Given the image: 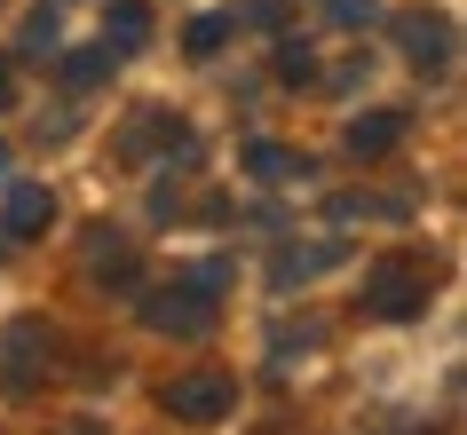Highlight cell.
<instances>
[{"label": "cell", "instance_id": "cell-1", "mask_svg": "<svg viewBox=\"0 0 467 435\" xmlns=\"http://www.w3.org/2000/svg\"><path fill=\"white\" fill-rule=\"evenodd\" d=\"M143 325H150V333H167V340H206V333H214V293L159 285V293H143Z\"/></svg>", "mask_w": 467, "mask_h": 435}, {"label": "cell", "instance_id": "cell-2", "mask_svg": "<svg viewBox=\"0 0 467 435\" xmlns=\"http://www.w3.org/2000/svg\"><path fill=\"white\" fill-rule=\"evenodd\" d=\"M159 404H167L174 419H191V428H214V419H230V404H238V380H230V372H182V380L159 388Z\"/></svg>", "mask_w": 467, "mask_h": 435}, {"label": "cell", "instance_id": "cell-3", "mask_svg": "<svg viewBox=\"0 0 467 435\" xmlns=\"http://www.w3.org/2000/svg\"><path fill=\"white\" fill-rule=\"evenodd\" d=\"M40 380H48V325L40 316H16L0 333V388L8 396H32Z\"/></svg>", "mask_w": 467, "mask_h": 435}, {"label": "cell", "instance_id": "cell-4", "mask_svg": "<svg viewBox=\"0 0 467 435\" xmlns=\"http://www.w3.org/2000/svg\"><path fill=\"white\" fill-rule=\"evenodd\" d=\"M420 277L404 262H380V269H365V316H380V325H404V316H420Z\"/></svg>", "mask_w": 467, "mask_h": 435}, {"label": "cell", "instance_id": "cell-5", "mask_svg": "<svg viewBox=\"0 0 467 435\" xmlns=\"http://www.w3.org/2000/svg\"><path fill=\"white\" fill-rule=\"evenodd\" d=\"M396 48L412 56L420 72H451V25H443L436 8H404L396 16Z\"/></svg>", "mask_w": 467, "mask_h": 435}, {"label": "cell", "instance_id": "cell-6", "mask_svg": "<svg viewBox=\"0 0 467 435\" xmlns=\"http://www.w3.org/2000/svg\"><path fill=\"white\" fill-rule=\"evenodd\" d=\"M48 222H56V198L40 182H8V198H0V230L8 238H40Z\"/></svg>", "mask_w": 467, "mask_h": 435}, {"label": "cell", "instance_id": "cell-7", "mask_svg": "<svg viewBox=\"0 0 467 435\" xmlns=\"http://www.w3.org/2000/svg\"><path fill=\"white\" fill-rule=\"evenodd\" d=\"M404 111H357V119H348V159H389L396 143H404Z\"/></svg>", "mask_w": 467, "mask_h": 435}, {"label": "cell", "instance_id": "cell-8", "mask_svg": "<svg viewBox=\"0 0 467 435\" xmlns=\"http://www.w3.org/2000/svg\"><path fill=\"white\" fill-rule=\"evenodd\" d=\"M103 48H111V56L150 48V8H143V0H103Z\"/></svg>", "mask_w": 467, "mask_h": 435}, {"label": "cell", "instance_id": "cell-9", "mask_svg": "<svg viewBox=\"0 0 467 435\" xmlns=\"http://www.w3.org/2000/svg\"><path fill=\"white\" fill-rule=\"evenodd\" d=\"M88 277L96 285H135V254L119 230H88Z\"/></svg>", "mask_w": 467, "mask_h": 435}, {"label": "cell", "instance_id": "cell-10", "mask_svg": "<svg viewBox=\"0 0 467 435\" xmlns=\"http://www.w3.org/2000/svg\"><path fill=\"white\" fill-rule=\"evenodd\" d=\"M333 262H341V245H294V254L270 269V285H277V293H294V285H309V277H325Z\"/></svg>", "mask_w": 467, "mask_h": 435}, {"label": "cell", "instance_id": "cell-11", "mask_svg": "<svg viewBox=\"0 0 467 435\" xmlns=\"http://www.w3.org/2000/svg\"><path fill=\"white\" fill-rule=\"evenodd\" d=\"M246 174L254 182H309V159L301 150H277V143H246Z\"/></svg>", "mask_w": 467, "mask_h": 435}, {"label": "cell", "instance_id": "cell-12", "mask_svg": "<svg viewBox=\"0 0 467 435\" xmlns=\"http://www.w3.org/2000/svg\"><path fill=\"white\" fill-rule=\"evenodd\" d=\"M111 72H119V56H111V48H72V56H64V88H103Z\"/></svg>", "mask_w": 467, "mask_h": 435}, {"label": "cell", "instance_id": "cell-13", "mask_svg": "<svg viewBox=\"0 0 467 435\" xmlns=\"http://www.w3.org/2000/svg\"><path fill=\"white\" fill-rule=\"evenodd\" d=\"M270 64H277V79H285V88H309V79H317V48H309V40H277Z\"/></svg>", "mask_w": 467, "mask_h": 435}, {"label": "cell", "instance_id": "cell-14", "mask_svg": "<svg viewBox=\"0 0 467 435\" xmlns=\"http://www.w3.org/2000/svg\"><path fill=\"white\" fill-rule=\"evenodd\" d=\"M222 40H230V16H191V32H182L191 56H222Z\"/></svg>", "mask_w": 467, "mask_h": 435}, {"label": "cell", "instance_id": "cell-15", "mask_svg": "<svg viewBox=\"0 0 467 435\" xmlns=\"http://www.w3.org/2000/svg\"><path fill=\"white\" fill-rule=\"evenodd\" d=\"M372 16H380V0H325V25H341V32H365Z\"/></svg>", "mask_w": 467, "mask_h": 435}, {"label": "cell", "instance_id": "cell-16", "mask_svg": "<svg viewBox=\"0 0 467 435\" xmlns=\"http://www.w3.org/2000/svg\"><path fill=\"white\" fill-rule=\"evenodd\" d=\"M56 32H64V25H56V8H40V16L25 25V56H48V48H56Z\"/></svg>", "mask_w": 467, "mask_h": 435}, {"label": "cell", "instance_id": "cell-17", "mask_svg": "<svg viewBox=\"0 0 467 435\" xmlns=\"http://www.w3.org/2000/svg\"><path fill=\"white\" fill-rule=\"evenodd\" d=\"M32 135H40V143H64V135H72V111H64V103H40V127H32Z\"/></svg>", "mask_w": 467, "mask_h": 435}, {"label": "cell", "instance_id": "cell-18", "mask_svg": "<svg viewBox=\"0 0 467 435\" xmlns=\"http://www.w3.org/2000/svg\"><path fill=\"white\" fill-rule=\"evenodd\" d=\"M357 79H372V56H348V64H341V72H333V79H325V88H333V96H348Z\"/></svg>", "mask_w": 467, "mask_h": 435}, {"label": "cell", "instance_id": "cell-19", "mask_svg": "<svg viewBox=\"0 0 467 435\" xmlns=\"http://www.w3.org/2000/svg\"><path fill=\"white\" fill-rule=\"evenodd\" d=\"M222 277H230V262H191V277H182V285H198V293H214Z\"/></svg>", "mask_w": 467, "mask_h": 435}, {"label": "cell", "instance_id": "cell-20", "mask_svg": "<svg viewBox=\"0 0 467 435\" xmlns=\"http://www.w3.org/2000/svg\"><path fill=\"white\" fill-rule=\"evenodd\" d=\"M8 103H16V79H8V64H0V111H8Z\"/></svg>", "mask_w": 467, "mask_h": 435}, {"label": "cell", "instance_id": "cell-21", "mask_svg": "<svg viewBox=\"0 0 467 435\" xmlns=\"http://www.w3.org/2000/svg\"><path fill=\"white\" fill-rule=\"evenodd\" d=\"M0 254H8V230H0Z\"/></svg>", "mask_w": 467, "mask_h": 435}, {"label": "cell", "instance_id": "cell-22", "mask_svg": "<svg viewBox=\"0 0 467 435\" xmlns=\"http://www.w3.org/2000/svg\"><path fill=\"white\" fill-rule=\"evenodd\" d=\"M0 167H8V150H0Z\"/></svg>", "mask_w": 467, "mask_h": 435}]
</instances>
